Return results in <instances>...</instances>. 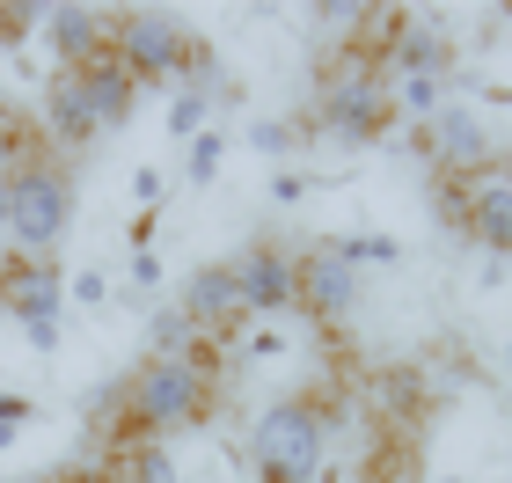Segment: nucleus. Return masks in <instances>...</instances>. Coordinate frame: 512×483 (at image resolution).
<instances>
[{"label":"nucleus","instance_id":"f257e3e1","mask_svg":"<svg viewBox=\"0 0 512 483\" xmlns=\"http://www.w3.org/2000/svg\"><path fill=\"white\" fill-rule=\"evenodd\" d=\"M308 140H337L344 154H366V147H381L395 125V103H388V74H381V52L374 44H344L337 66L315 81V96H308Z\"/></svg>","mask_w":512,"mask_h":483},{"label":"nucleus","instance_id":"f03ea898","mask_svg":"<svg viewBox=\"0 0 512 483\" xmlns=\"http://www.w3.org/2000/svg\"><path fill=\"white\" fill-rule=\"evenodd\" d=\"M330 432H337V403L322 388H293L256 410L249 425V483H322L330 469Z\"/></svg>","mask_w":512,"mask_h":483},{"label":"nucleus","instance_id":"7ed1b4c3","mask_svg":"<svg viewBox=\"0 0 512 483\" xmlns=\"http://www.w3.org/2000/svg\"><path fill=\"white\" fill-rule=\"evenodd\" d=\"M220 418V352L205 359H139L125 374V440H169Z\"/></svg>","mask_w":512,"mask_h":483},{"label":"nucleus","instance_id":"20e7f679","mask_svg":"<svg viewBox=\"0 0 512 483\" xmlns=\"http://www.w3.org/2000/svg\"><path fill=\"white\" fill-rule=\"evenodd\" d=\"M74 161L59 154H30L22 169L0 183V235H8V257H59V242L74 235Z\"/></svg>","mask_w":512,"mask_h":483},{"label":"nucleus","instance_id":"39448f33","mask_svg":"<svg viewBox=\"0 0 512 483\" xmlns=\"http://www.w3.org/2000/svg\"><path fill=\"white\" fill-rule=\"evenodd\" d=\"M110 59L125 66L139 88H183V81H213L220 59L191 37V22L169 8H125L110 15Z\"/></svg>","mask_w":512,"mask_h":483},{"label":"nucleus","instance_id":"423d86ee","mask_svg":"<svg viewBox=\"0 0 512 483\" xmlns=\"http://www.w3.org/2000/svg\"><path fill=\"white\" fill-rule=\"evenodd\" d=\"M0 308L22 322L37 359H52L66 344V264L59 257H0Z\"/></svg>","mask_w":512,"mask_h":483},{"label":"nucleus","instance_id":"0eeeda50","mask_svg":"<svg viewBox=\"0 0 512 483\" xmlns=\"http://www.w3.org/2000/svg\"><path fill=\"white\" fill-rule=\"evenodd\" d=\"M425 132V154H432V169L439 176H483V169H498V132L483 125V110L469 96H447L439 103V118L432 125H417Z\"/></svg>","mask_w":512,"mask_h":483},{"label":"nucleus","instance_id":"6e6552de","mask_svg":"<svg viewBox=\"0 0 512 483\" xmlns=\"http://www.w3.org/2000/svg\"><path fill=\"white\" fill-rule=\"evenodd\" d=\"M227 271L242 286L249 322L256 315H300V249L293 242H249V249L227 257Z\"/></svg>","mask_w":512,"mask_h":483},{"label":"nucleus","instance_id":"1a4fd4ad","mask_svg":"<svg viewBox=\"0 0 512 483\" xmlns=\"http://www.w3.org/2000/svg\"><path fill=\"white\" fill-rule=\"evenodd\" d=\"M176 308L191 315L198 337H213V344H235L249 330V308H242V286H235V271H227V257L220 264H198L191 279H183Z\"/></svg>","mask_w":512,"mask_h":483},{"label":"nucleus","instance_id":"9d476101","mask_svg":"<svg viewBox=\"0 0 512 483\" xmlns=\"http://www.w3.org/2000/svg\"><path fill=\"white\" fill-rule=\"evenodd\" d=\"M37 140L44 154H59V161H74L103 140L96 118H88V96H81V74H59L52 66V81H44V96H37Z\"/></svg>","mask_w":512,"mask_h":483},{"label":"nucleus","instance_id":"9b49d317","mask_svg":"<svg viewBox=\"0 0 512 483\" xmlns=\"http://www.w3.org/2000/svg\"><path fill=\"white\" fill-rule=\"evenodd\" d=\"M461 235L512 264V169H483L461 183Z\"/></svg>","mask_w":512,"mask_h":483},{"label":"nucleus","instance_id":"f8f14e48","mask_svg":"<svg viewBox=\"0 0 512 483\" xmlns=\"http://www.w3.org/2000/svg\"><path fill=\"white\" fill-rule=\"evenodd\" d=\"M359 308V271L352 264H337L322 242L300 249V315L308 322H344Z\"/></svg>","mask_w":512,"mask_h":483},{"label":"nucleus","instance_id":"ddd939ff","mask_svg":"<svg viewBox=\"0 0 512 483\" xmlns=\"http://www.w3.org/2000/svg\"><path fill=\"white\" fill-rule=\"evenodd\" d=\"M37 22H44V44H52L59 74H74L96 52H110V15L103 8H37Z\"/></svg>","mask_w":512,"mask_h":483},{"label":"nucleus","instance_id":"4468645a","mask_svg":"<svg viewBox=\"0 0 512 483\" xmlns=\"http://www.w3.org/2000/svg\"><path fill=\"white\" fill-rule=\"evenodd\" d=\"M74 74H81V96H88V118H96V132H125V118L139 110V81H132L110 52H96L88 66H74Z\"/></svg>","mask_w":512,"mask_h":483},{"label":"nucleus","instance_id":"2eb2a0df","mask_svg":"<svg viewBox=\"0 0 512 483\" xmlns=\"http://www.w3.org/2000/svg\"><path fill=\"white\" fill-rule=\"evenodd\" d=\"M205 352H220V344L213 337H198V322L191 315H183L176 301L169 308H147V359H205Z\"/></svg>","mask_w":512,"mask_h":483},{"label":"nucleus","instance_id":"dca6fc26","mask_svg":"<svg viewBox=\"0 0 512 483\" xmlns=\"http://www.w3.org/2000/svg\"><path fill=\"white\" fill-rule=\"evenodd\" d=\"M322 249H330L337 264H352L359 279H366V271H395V264H403V242L381 235V227H337V235H322Z\"/></svg>","mask_w":512,"mask_h":483},{"label":"nucleus","instance_id":"f3484780","mask_svg":"<svg viewBox=\"0 0 512 483\" xmlns=\"http://www.w3.org/2000/svg\"><path fill=\"white\" fill-rule=\"evenodd\" d=\"M118 483H183L169 440H118Z\"/></svg>","mask_w":512,"mask_h":483},{"label":"nucleus","instance_id":"a211bd4d","mask_svg":"<svg viewBox=\"0 0 512 483\" xmlns=\"http://www.w3.org/2000/svg\"><path fill=\"white\" fill-rule=\"evenodd\" d=\"M213 103H220V88L213 81H183L176 96H169V140L176 147H191L205 125H213Z\"/></svg>","mask_w":512,"mask_h":483},{"label":"nucleus","instance_id":"6ab92c4d","mask_svg":"<svg viewBox=\"0 0 512 483\" xmlns=\"http://www.w3.org/2000/svg\"><path fill=\"white\" fill-rule=\"evenodd\" d=\"M242 140H249L256 154H264L271 169H286V161H293L300 147H308V125H300V118H249Z\"/></svg>","mask_w":512,"mask_h":483},{"label":"nucleus","instance_id":"aec40b11","mask_svg":"<svg viewBox=\"0 0 512 483\" xmlns=\"http://www.w3.org/2000/svg\"><path fill=\"white\" fill-rule=\"evenodd\" d=\"M227 147H235V140H227V132H220V118H213V125H205L191 147H183V183H191V191H213V176H220Z\"/></svg>","mask_w":512,"mask_h":483},{"label":"nucleus","instance_id":"412c9836","mask_svg":"<svg viewBox=\"0 0 512 483\" xmlns=\"http://www.w3.org/2000/svg\"><path fill=\"white\" fill-rule=\"evenodd\" d=\"M44 140H37V125L30 118H22V110L15 103H0V183H8L15 169H22V161H30Z\"/></svg>","mask_w":512,"mask_h":483},{"label":"nucleus","instance_id":"4be33fe9","mask_svg":"<svg viewBox=\"0 0 512 483\" xmlns=\"http://www.w3.org/2000/svg\"><path fill=\"white\" fill-rule=\"evenodd\" d=\"M161 279H169V264H161V249H132L125 257V301L147 315L154 301H161Z\"/></svg>","mask_w":512,"mask_h":483},{"label":"nucleus","instance_id":"5701e85b","mask_svg":"<svg viewBox=\"0 0 512 483\" xmlns=\"http://www.w3.org/2000/svg\"><path fill=\"white\" fill-rule=\"evenodd\" d=\"M110 301H118V279H110L103 264L66 271V315H74V308H88V315H96V308H110Z\"/></svg>","mask_w":512,"mask_h":483},{"label":"nucleus","instance_id":"b1692460","mask_svg":"<svg viewBox=\"0 0 512 483\" xmlns=\"http://www.w3.org/2000/svg\"><path fill=\"white\" fill-rule=\"evenodd\" d=\"M308 22H315V30L352 37V22H381V8H374V0H315V8H308Z\"/></svg>","mask_w":512,"mask_h":483},{"label":"nucleus","instance_id":"393cba45","mask_svg":"<svg viewBox=\"0 0 512 483\" xmlns=\"http://www.w3.org/2000/svg\"><path fill=\"white\" fill-rule=\"evenodd\" d=\"M30 425H37V396H22V388H0V454H8Z\"/></svg>","mask_w":512,"mask_h":483},{"label":"nucleus","instance_id":"a878e982","mask_svg":"<svg viewBox=\"0 0 512 483\" xmlns=\"http://www.w3.org/2000/svg\"><path fill=\"white\" fill-rule=\"evenodd\" d=\"M264 191H271V205H300V198L322 191V176H315V169H293V161H286V169H271Z\"/></svg>","mask_w":512,"mask_h":483},{"label":"nucleus","instance_id":"bb28decb","mask_svg":"<svg viewBox=\"0 0 512 483\" xmlns=\"http://www.w3.org/2000/svg\"><path fill=\"white\" fill-rule=\"evenodd\" d=\"M132 205H139V213H169V169L139 161V169H132Z\"/></svg>","mask_w":512,"mask_h":483},{"label":"nucleus","instance_id":"cd10ccee","mask_svg":"<svg viewBox=\"0 0 512 483\" xmlns=\"http://www.w3.org/2000/svg\"><path fill=\"white\" fill-rule=\"evenodd\" d=\"M242 359H286V337H278V330H256V322H249V330H242Z\"/></svg>","mask_w":512,"mask_h":483},{"label":"nucleus","instance_id":"c85d7f7f","mask_svg":"<svg viewBox=\"0 0 512 483\" xmlns=\"http://www.w3.org/2000/svg\"><path fill=\"white\" fill-rule=\"evenodd\" d=\"M154 235H161V213H132L125 242H132V249H154Z\"/></svg>","mask_w":512,"mask_h":483},{"label":"nucleus","instance_id":"c756f323","mask_svg":"<svg viewBox=\"0 0 512 483\" xmlns=\"http://www.w3.org/2000/svg\"><path fill=\"white\" fill-rule=\"evenodd\" d=\"M30 483H103L88 462H66V469H52V476H30Z\"/></svg>","mask_w":512,"mask_h":483},{"label":"nucleus","instance_id":"7c9ffc66","mask_svg":"<svg viewBox=\"0 0 512 483\" xmlns=\"http://www.w3.org/2000/svg\"><path fill=\"white\" fill-rule=\"evenodd\" d=\"M366 483H417V476H410V454H395V462H388V469L374 462V476H366Z\"/></svg>","mask_w":512,"mask_h":483},{"label":"nucleus","instance_id":"2f4dec72","mask_svg":"<svg viewBox=\"0 0 512 483\" xmlns=\"http://www.w3.org/2000/svg\"><path fill=\"white\" fill-rule=\"evenodd\" d=\"M469 103H505V110H512V81H491V88H476Z\"/></svg>","mask_w":512,"mask_h":483},{"label":"nucleus","instance_id":"473e14b6","mask_svg":"<svg viewBox=\"0 0 512 483\" xmlns=\"http://www.w3.org/2000/svg\"><path fill=\"white\" fill-rule=\"evenodd\" d=\"M432 483H476V476H432Z\"/></svg>","mask_w":512,"mask_h":483},{"label":"nucleus","instance_id":"72a5a7b5","mask_svg":"<svg viewBox=\"0 0 512 483\" xmlns=\"http://www.w3.org/2000/svg\"><path fill=\"white\" fill-rule=\"evenodd\" d=\"M498 359H505V374H512V337H505V352H498Z\"/></svg>","mask_w":512,"mask_h":483}]
</instances>
